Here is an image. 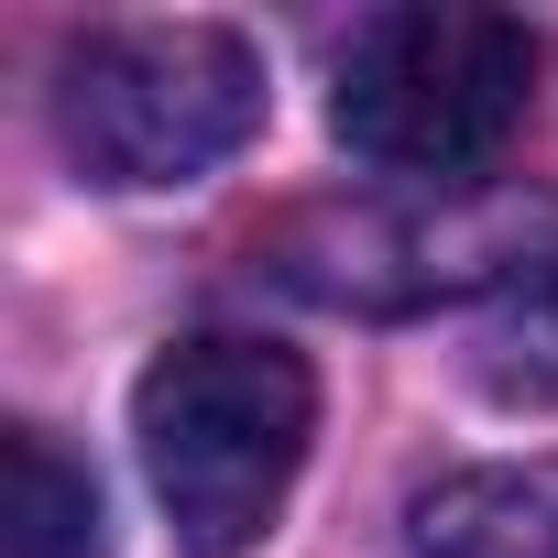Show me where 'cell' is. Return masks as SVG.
Masks as SVG:
<instances>
[{"label":"cell","instance_id":"cell-6","mask_svg":"<svg viewBox=\"0 0 558 558\" xmlns=\"http://www.w3.org/2000/svg\"><path fill=\"white\" fill-rule=\"evenodd\" d=\"M0 547L12 558H99V482L45 427L0 438Z\"/></svg>","mask_w":558,"mask_h":558},{"label":"cell","instance_id":"cell-7","mask_svg":"<svg viewBox=\"0 0 558 558\" xmlns=\"http://www.w3.org/2000/svg\"><path fill=\"white\" fill-rule=\"evenodd\" d=\"M471 373H482L504 405H558V252H536L514 286L482 296Z\"/></svg>","mask_w":558,"mask_h":558},{"label":"cell","instance_id":"cell-5","mask_svg":"<svg viewBox=\"0 0 558 558\" xmlns=\"http://www.w3.org/2000/svg\"><path fill=\"white\" fill-rule=\"evenodd\" d=\"M416 558H558V460H482L427 482Z\"/></svg>","mask_w":558,"mask_h":558},{"label":"cell","instance_id":"cell-4","mask_svg":"<svg viewBox=\"0 0 558 558\" xmlns=\"http://www.w3.org/2000/svg\"><path fill=\"white\" fill-rule=\"evenodd\" d=\"M536 230H558V208H482L460 230L438 219H384V208H307L274 230V274L307 286L318 307H427V296H493L536 263Z\"/></svg>","mask_w":558,"mask_h":558},{"label":"cell","instance_id":"cell-1","mask_svg":"<svg viewBox=\"0 0 558 558\" xmlns=\"http://www.w3.org/2000/svg\"><path fill=\"white\" fill-rule=\"evenodd\" d=\"M132 438H143V471H154V504L175 514V536L197 558H241V547H263V525L286 514V493L307 471L318 373L241 329L175 340L132 395Z\"/></svg>","mask_w":558,"mask_h":558},{"label":"cell","instance_id":"cell-2","mask_svg":"<svg viewBox=\"0 0 558 558\" xmlns=\"http://www.w3.org/2000/svg\"><path fill=\"white\" fill-rule=\"evenodd\" d=\"M536 34L504 12H449V0H405V12H373L340 66H329V132L416 186L482 175L525 110H536Z\"/></svg>","mask_w":558,"mask_h":558},{"label":"cell","instance_id":"cell-3","mask_svg":"<svg viewBox=\"0 0 558 558\" xmlns=\"http://www.w3.org/2000/svg\"><path fill=\"white\" fill-rule=\"evenodd\" d=\"M263 132V56L230 23H99L56 56V143L88 186H197Z\"/></svg>","mask_w":558,"mask_h":558}]
</instances>
